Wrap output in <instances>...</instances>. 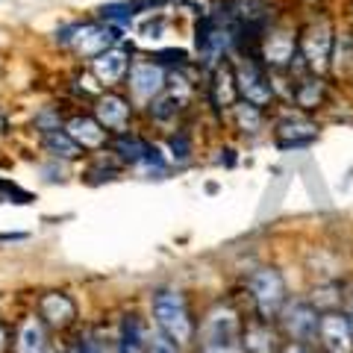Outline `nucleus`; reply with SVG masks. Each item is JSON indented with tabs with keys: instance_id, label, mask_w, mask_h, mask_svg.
Here are the masks:
<instances>
[{
	"instance_id": "obj_2",
	"label": "nucleus",
	"mask_w": 353,
	"mask_h": 353,
	"mask_svg": "<svg viewBox=\"0 0 353 353\" xmlns=\"http://www.w3.org/2000/svg\"><path fill=\"white\" fill-rule=\"evenodd\" d=\"M245 289H248L250 306H253V318L277 324L283 306L289 303V297H292L285 274L277 265H256L245 277Z\"/></svg>"
},
{
	"instance_id": "obj_25",
	"label": "nucleus",
	"mask_w": 353,
	"mask_h": 353,
	"mask_svg": "<svg viewBox=\"0 0 353 353\" xmlns=\"http://www.w3.org/2000/svg\"><path fill=\"white\" fill-rule=\"evenodd\" d=\"M83 353H118V341L115 345H109V339L101 336V333H92V336H85L83 341Z\"/></svg>"
},
{
	"instance_id": "obj_6",
	"label": "nucleus",
	"mask_w": 353,
	"mask_h": 353,
	"mask_svg": "<svg viewBox=\"0 0 353 353\" xmlns=\"http://www.w3.org/2000/svg\"><path fill=\"white\" fill-rule=\"evenodd\" d=\"M271 139H274V148L283 150V153L309 150L312 145H318V139H321V121L315 115L297 112V109L289 106L285 112H280L271 121Z\"/></svg>"
},
{
	"instance_id": "obj_3",
	"label": "nucleus",
	"mask_w": 353,
	"mask_h": 353,
	"mask_svg": "<svg viewBox=\"0 0 353 353\" xmlns=\"http://www.w3.org/2000/svg\"><path fill=\"white\" fill-rule=\"evenodd\" d=\"M153 306V321H157L159 333L168 336L176 347H192L197 341V324L192 318L189 301L180 289H159L150 297Z\"/></svg>"
},
{
	"instance_id": "obj_19",
	"label": "nucleus",
	"mask_w": 353,
	"mask_h": 353,
	"mask_svg": "<svg viewBox=\"0 0 353 353\" xmlns=\"http://www.w3.org/2000/svg\"><path fill=\"white\" fill-rule=\"evenodd\" d=\"M92 71H94V77H97V80H101L103 85L121 83V80L127 77V71H130V57H127V50L112 48V50L101 53L97 59H92Z\"/></svg>"
},
{
	"instance_id": "obj_12",
	"label": "nucleus",
	"mask_w": 353,
	"mask_h": 353,
	"mask_svg": "<svg viewBox=\"0 0 353 353\" xmlns=\"http://www.w3.org/2000/svg\"><path fill=\"white\" fill-rule=\"evenodd\" d=\"M318 350L321 353H353V330H350L345 309L321 312V324H318Z\"/></svg>"
},
{
	"instance_id": "obj_27",
	"label": "nucleus",
	"mask_w": 353,
	"mask_h": 353,
	"mask_svg": "<svg viewBox=\"0 0 353 353\" xmlns=\"http://www.w3.org/2000/svg\"><path fill=\"white\" fill-rule=\"evenodd\" d=\"M0 192H3L6 197H18V203H30L32 201L30 192H21L15 183H6V180H0Z\"/></svg>"
},
{
	"instance_id": "obj_17",
	"label": "nucleus",
	"mask_w": 353,
	"mask_h": 353,
	"mask_svg": "<svg viewBox=\"0 0 353 353\" xmlns=\"http://www.w3.org/2000/svg\"><path fill=\"white\" fill-rule=\"evenodd\" d=\"M39 315H41V321L53 327V330H65V327H71L74 324V318H77V303L71 301L65 292H48L39 301Z\"/></svg>"
},
{
	"instance_id": "obj_14",
	"label": "nucleus",
	"mask_w": 353,
	"mask_h": 353,
	"mask_svg": "<svg viewBox=\"0 0 353 353\" xmlns=\"http://www.w3.org/2000/svg\"><path fill=\"white\" fill-rule=\"evenodd\" d=\"M330 80L336 88H353V24H341L330 59Z\"/></svg>"
},
{
	"instance_id": "obj_22",
	"label": "nucleus",
	"mask_w": 353,
	"mask_h": 353,
	"mask_svg": "<svg viewBox=\"0 0 353 353\" xmlns=\"http://www.w3.org/2000/svg\"><path fill=\"white\" fill-rule=\"evenodd\" d=\"M15 353H48V345H44V321L41 318H27L18 330L15 339Z\"/></svg>"
},
{
	"instance_id": "obj_33",
	"label": "nucleus",
	"mask_w": 353,
	"mask_h": 353,
	"mask_svg": "<svg viewBox=\"0 0 353 353\" xmlns=\"http://www.w3.org/2000/svg\"><path fill=\"white\" fill-rule=\"evenodd\" d=\"M68 353H83V350H80V347H74V350H68Z\"/></svg>"
},
{
	"instance_id": "obj_11",
	"label": "nucleus",
	"mask_w": 353,
	"mask_h": 353,
	"mask_svg": "<svg viewBox=\"0 0 353 353\" xmlns=\"http://www.w3.org/2000/svg\"><path fill=\"white\" fill-rule=\"evenodd\" d=\"M130 97L136 106H150L157 97L168 88V74H165L162 62L139 59L130 65Z\"/></svg>"
},
{
	"instance_id": "obj_21",
	"label": "nucleus",
	"mask_w": 353,
	"mask_h": 353,
	"mask_svg": "<svg viewBox=\"0 0 353 353\" xmlns=\"http://www.w3.org/2000/svg\"><path fill=\"white\" fill-rule=\"evenodd\" d=\"M150 347V336L139 315H124L121 321V333H118V353H148Z\"/></svg>"
},
{
	"instance_id": "obj_5",
	"label": "nucleus",
	"mask_w": 353,
	"mask_h": 353,
	"mask_svg": "<svg viewBox=\"0 0 353 353\" xmlns=\"http://www.w3.org/2000/svg\"><path fill=\"white\" fill-rule=\"evenodd\" d=\"M256 57L271 74H289L297 59V24H292L289 18H277L262 32Z\"/></svg>"
},
{
	"instance_id": "obj_4",
	"label": "nucleus",
	"mask_w": 353,
	"mask_h": 353,
	"mask_svg": "<svg viewBox=\"0 0 353 353\" xmlns=\"http://www.w3.org/2000/svg\"><path fill=\"white\" fill-rule=\"evenodd\" d=\"M233 71H236L241 101L259 106L265 112H268L271 106H277L280 92H277V83H274V74L259 62L256 53H236Z\"/></svg>"
},
{
	"instance_id": "obj_7",
	"label": "nucleus",
	"mask_w": 353,
	"mask_h": 353,
	"mask_svg": "<svg viewBox=\"0 0 353 353\" xmlns=\"http://www.w3.org/2000/svg\"><path fill=\"white\" fill-rule=\"evenodd\" d=\"M241 333H245V318L236 303L218 301L206 309V315L197 324L194 345H241Z\"/></svg>"
},
{
	"instance_id": "obj_20",
	"label": "nucleus",
	"mask_w": 353,
	"mask_h": 353,
	"mask_svg": "<svg viewBox=\"0 0 353 353\" xmlns=\"http://www.w3.org/2000/svg\"><path fill=\"white\" fill-rule=\"evenodd\" d=\"M230 124H233L239 132H245V136H259V132L268 127V115H265V109L253 106L248 101H239L233 109H230Z\"/></svg>"
},
{
	"instance_id": "obj_18",
	"label": "nucleus",
	"mask_w": 353,
	"mask_h": 353,
	"mask_svg": "<svg viewBox=\"0 0 353 353\" xmlns=\"http://www.w3.org/2000/svg\"><path fill=\"white\" fill-rule=\"evenodd\" d=\"M65 132H68V136L83 150H97V148L106 145V132L109 130L97 118H92V115H74L68 124H65Z\"/></svg>"
},
{
	"instance_id": "obj_31",
	"label": "nucleus",
	"mask_w": 353,
	"mask_h": 353,
	"mask_svg": "<svg viewBox=\"0 0 353 353\" xmlns=\"http://www.w3.org/2000/svg\"><path fill=\"white\" fill-rule=\"evenodd\" d=\"M3 347H6V330L0 327V350H3Z\"/></svg>"
},
{
	"instance_id": "obj_24",
	"label": "nucleus",
	"mask_w": 353,
	"mask_h": 353,
	"mask_svg": "<svg viewBox=\"0 0 353 353\" xmlns=\"http://www.w3.org/2000/svg\"><path fill=\"white\" fill-rule=\"evenodd\" d=\"M171 159L174 162H189L192 159V139H189V132L176 130L171 136Z\"/></svg>"
},
{
	"instance_id": "obj_9",
	"label": "nucleus",
	"mask_w": 353,
	"mask_h": 353,
	"mask_svg": "<svg viewBox=\"0 0 353 353\" xmlns=\"http://www.w3.org/2000/svg\"><path fill=\"white\" fill-rule=\"evenodd\" d=\"M333 97H336V85L327 74H303V77H297V80H289L285 103L297 109V112L318 115L333 106Z\"/></svg>"
},
{
	"instance_id": "obj_16",
	"label": "nucleus",
	"mask_w": 353,
	"mask_h": 353,
	"mask_svg": "<svg viewBox=\"0 0 353 353\" xmlns=\"http://www.w3.org/2000/svg\"><path fill=\"white\" fill-rule=\"evenodd\" d=\"M94 118L101 121L109 132L124 136L130 130L132 106H130L127 97H121V94H103V97H97V103H94Z\"/></svg>"
},
{
	"instance_id": "obj_32",
	"label": "nucleus",
	"mask_w": 353,
	"mask_h": 353,
	"mask_svg": "<svg viewBox=\"0 0 353 353\" xmlns=\"http://www.w3.org/2000/svg\"><path fill=\"white\" fill-rule=\"evenodd\" d=\"M301 3H309V6H315V3H318V0H301Z\"/></svg>"
},
{
	"instance_id": "obj_10",
	"label": "nucleus",
	"mask_w": 353,
	"mask_h": 353,
	"mask_svg": "<svg viewBox=\"0 0 353 353\" xmlns=\"http://www.w3.org/2000/svg\"><path fill=\"white\" fill-rule=\"evenodd\" d=\"M57 39L62 44H71V48L80 53L83 59H97L101 53L112 50V44L118 41V30L112 24L92 21V24H71V27L59 30Z\"/></svg>"
},
{
	"instance_id": "obj_23",
	"label": "nucleus",
	"mask_w": 353,
	"mask_h": 353,
	"mask_svg": "<svg viewBox=\"0 0 353 353\" xmlns=\"http://www.w3.org/2000/svg\"><path fill=\"white\" fill-rule=\"evenodd\" d=\"M41 141H44V150H48L50 157H57V159H77L83 153V148L77 145L65 130H48Z\"/></svg>"
},
{
	"instance_id": "obj_26",
	"label": "nucleus",
	"mask_w": 353,
	"mask_h": 353,
	"mask_svg": "<svg viewBox=\"0 0 353 353\" xmlns=\"http://www.w3.org/2000/svg\"><path fill=\"white\" fill-rule=\"evenodd\" d=\"M180 350H183V347H176L168 336H162V333L150 336V347H148V353H180Z\"/></svg>"
},
{
	"instance_id": "obj_13",
	"label": "nucleus",
	"mask_w": 353,
	"mask_h": 353,
	"mask_svg": "<svg viewBox=\"0 0 353 353\" xmlns=\"http://www.w3.org/2000/svg\"><path fill=\"white\" fill-rule=\"evenodd\" d=\"M206 92H209V103L215 106V112L230 115V109L241 101L239 83H236V71H233V59L221 62L215 71H209Z\"/></svg>"
},
{
	"instance_id": "obj_8",
	"label": "nucleus",
	"mask_w": 353,
	"mask_h": 353,
	"mask_svg": "<svg viewBox=\"0 0 353 353\" xmlns=\"http://www.w3.org/2000/svg\"><path fill=\"white\" fill-rule=\"evenodd\" d=\"M318 324L321 312L306 294H292L277 318V330L285 341H306V345H318Z\"/></svg>"
},
{
	"instance_id": "obj_30",
	"label": "nucleus",
	"mask_w": 353,
	"mask_h": 353,
	"mask_svg": "<svg viewBox=\"0 0 353 353\" xmlns=\"http://www.w3.org/2000/svg\"><path fill=\"white\" fill-rule=\"evenodd\" d=\"M345 24H353V0H347V12H345Z\"/></svg>"
},
{
	"instance_id": "obj_29",
	"label": "nucleus",
	"mask_w": 353,
	"mask_h": 353,
	"mask_svg": "<svg viewBox=\"0 0 353 353\" xmlns=\"http://www.w3.org/2000/svg\"><path fill=\"white\" fill-rule=\"evenodd\" d=\"M194 353H241V345H194Z\"/></svg>"
},
{
	"instance_id": "obj_28",
	"label": "nucleus",
	"mask_w": 353,
	"mask_h": 353,
	"mask_svg": "<svg viewBox=\"0 0 353 353\" xmlns=\"http://www.w3.org/2000/svg\"><path fill=\"white\" fill-rule=\"evenodd\" d=\"M280 353H321L318 345H306V341H283Z\"/></svg>"
},
{
	"instance_id": "obj_15",
	"label": "nucleus",
	"mask_w": 353,
	"mask_h": 353,
	"mask_svg": "<svg viewBox=\"0 0 353 353\" xmlns=\"http://www.w3.org/2000/svg\"><path fill=\"white\" fill-rule=\"evenodd\" d=\"M283 336L277 324L259 321V318H248L245 333H241V353H280Z\"/></svg>"
},
{
	"instance_id": "obj_1",
	"label": "nucleus",
	"mask_w": 353,
	"mask_h": 353,
	"mask_svg": "<svg viewBox=\"0 0 353 353\" xmlns=\"http://www.w3.org/2000/svg\"><path fill=\"white\" fill-rule=\"evenodd\" d=\"M339 21L327 9H312L297 24V57L309 74H330V59H333Z\"/></svg>"
}]
</instances>
